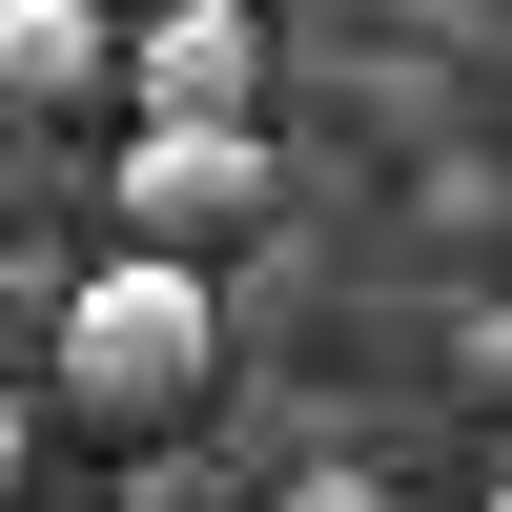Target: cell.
I'll use <instances>...</instances> for the list:
<instances>
[{"instance_id":"3","label":"cell","mask_w":512,"mask_h":512,"mask_svg":"<svg viewBox=\"0 0 512 512\" xmlns=\"http://www.w3.org/2000/svg\"><path fill=\"white\" fill-rule=\"evenodd\" d=\"M123 103H144V123H246V103H267V21H246V0L123 21Z\"/></svg>"},{"instance_id":"6","label":"cell","mask_w":512,"mask_h":512,"mask_svg":"<svg viewBox=\"0 0 512 512\" xmlns=\"http://www.w3.org/2000/svg\"><path fill=\"white\" fill-rule=\"evenodd\" d=\"M21 451H41V431H21V390H0V492H21Z\"/></svg>"},{"instance_id":"9","label":"cell","mask_w":512,"mask_h":512,"mask_svg":"<svg viewBox=\"0 0 512 512\" xmlns=\"http://www.w3.org/2000/svg\"><path fill=\"white\" fill-rule=\"evenodd\" d=\"M144 512H164V492H144Z\"/></svg>"},{"instance_id":"8","label":"cell","mask_w":512,"mask_h":512,"mask_svg":"<svg viewBox=\"0 0 512 512\" xmlns=\"http://www.w3.org/2000/svg\"><path fill=\"white\" fill-rule=\"evenodd\" d=\"M492 512H512V472H492Z\"/></svg>"},{"instance_id":"1","label":"cell","mask_w":512,"mask_h":512,"mask_svg":"<svg viewBox=\"0 0 512 512\" xmlns=\"http://www.w3.org/2000/svg\"><path fill=\"white\" fill-rule=\"evenodd\" d=\"M205 390H226L205 267H82L62 287V410H82V431H185Z\"/></svg>"},{"instance_id":"2","label":"cell","mask_w":512,"mask_h":512,"mask_svg":"<svg viewBox=\"0 0 512 512\" xmlns=\"http://www.w3.org/2000/svg\"><path fill=\"white\" fill-rule=\"evenodd\" d=\"M103 205H123V267H226V246L267 226V144H246V123H123Z\"/></svg>"},{"instance_id":"4","label":"cell","mask_w":512,"mask_h":512,"mask_svg":"<svg viewBox=\"0 0 512 512\" xmlns=\"http://www.w3.org/2000/svg\"><path fill=\"white\" fill-rule=\"evenodd\" d=\"M103 82H123L103 0H0V103H103Z\"/></svg>"},{"instance_id":"5","label":"cell","mask_w":512,"mask_h":512,"mask_svg":"<svg viewBox=\"0 0 512 512\" xmlns=\"http://www.w3.org/2000/svg\"><path fill=\"white\" fill-rule=\"evenodd\" d=\"M267 512H390V472H349V451H308V472H287Z\"/></svg>"},{"instance_id":"7","label":"cell","mask_w":512,"mask_h":512,"mask_svg":"<svg viewBox=\"0 0 512 512\" xmlns=\"http://www.w3.org/2000/svg\"><path fill=\"white\" fill-rule=\"evenodd\" d=\"M472 369H492V390H512V308H492V328H472Z\"/></svg>"}]
</instances>
